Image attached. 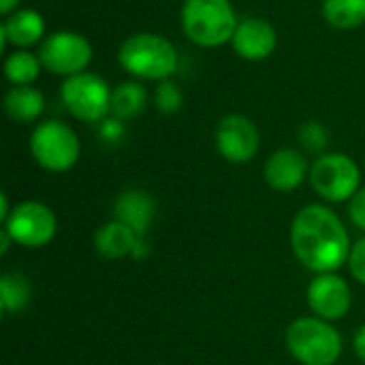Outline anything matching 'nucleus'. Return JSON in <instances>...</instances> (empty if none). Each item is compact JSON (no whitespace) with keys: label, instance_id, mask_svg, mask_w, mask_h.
Returning a JSON list of instances; mask_svg holds the SVG:
<instances>
[{"label":"nucleus","instance_id":"obj_1","mask_svg":"<svg viewBox=\"0 0 365 365\" xmlns=\"http://www.w3.org/2000/svg\"><path fill=\"white\" fill-rule=\"evenodd\" d=\"M289 237L297 261L314 276L338 272L349 263L351 235L340 216L323 203L304 205L293 216Z\"/></svg>","mask_w":365,"mask_h":365},{"label":"nucleus","instance_id":"obj_2","mask_svg":"<svg viewBox=\"0 0 365 365\" xmlns=\"http://www.w3.org/2000/svg\"><path fill=\"white\" fill-rule=\"evenodd\" d=\"M291 357L302 365H336L342 357V336L334 323L314 314L295 319L284 334Z\"/></svg>","mask_w":365,"mask_h":365},{"label":"nucleus","instance_id":"obj_3","mask_svg":"<svg viewBox=\"0 0 365 365\" xmlns=\"http://www.w3.org/2000/svg\"><path fill=\"white\" fill-rule=\"evenodd\" d=\"M231 0H184L182 30L199 47H220L237 30Z\"/></svg>","mask_w":365,"mask_h":365},{"label":"nucleus","instance_id":"obj_4","mask_svg":"<svg viewBox=\"0 0 365 365\" xmlns=\"http://www.w3.org/2000/svg\"><path fill=\"white\" fill-rule=\"evenodd\" d=\"M118 60L124 71L139 79L165 81L178 68V49L160 34L137 32L120 45Z\"/></svg>","mask_w":365,"mask_h":365},{"label":"nucleus","instance_id":"obj_5","mask_svg":"<svg viewBox=\"0 0 365 365\" xmlns=\"http://www.w3.org/2000/svg\"><path fill=\"white\" fill-rule=\"evenodd\" d=\"M30 154L41 169L49 173H64L79 160V137L66 122L45 120L30 137Z\"/></svg>","mask_w":365,"mask_h":365},{"label":"nucleus","instance_id":"obj_6","mask_svg":"<svg viewBox=\"0 0 365 365\" xmlns=\"http://www.w3.org/2000/svg\"><path fill=\"white\" fill-rule=\"evenodd\" d=\"M310 184L323 201L349 203L361 188V169L346 154H321L310 167Z\"/></svg>","mask_w":365,"mask_h":365},{"label":"nucleus","instance_id":"obj_7","mask_svg":"<svg viewBox=\"0 0 365 365\" xmlns=\"http://www.w3.org/2000/svg\"><path fill=\"white\" fill-rule=\"evenodd\" d=\"M2 229L11 235L15 246L36 250L53 242L58 233V218L53 210L41 201H21L11 210Z\"/></svg>","mask_w":365,"mask_h":365},{"label":"nucleus","instance_id":"obj_8","mask_svg":"<svg viewBox=\"0 0 365 365\" xmlns=\"http://www.w3.org/2000/svg\"><path fill=\"white\" fill-rule=\"evenodd\" d=\"M111 92L103 77L88 71L66 77L60 88L68 113L83 122H103L107 113H111Z\"/></svg>","mask_w":365,"mask_h":365},{"label":"nucleus","instance_id":"obj_9","mask_svg":"<svg viewBox=\"0 0 365 365\" xmlns=\"http://www.w3.org/2000/svg\"><path fill=\"white\" fill-rule=\"evenodd\" d=\"M43 68L56 75H79L86 73V66L92 60V45L86 36L71 30L53 32L38 49Z\"/></svg>","mask_w":365,"mask_h":365},{"label":"nucleus","instance_id":"obj_10","mask_svg":"<svg viewBox=\"0 0 365 365\" xmlns=\"http://www.w3.org/2000/svg\"><path fill=\"white\" fill-rule=\"evenodd\" d=\"M306 304L314 317L336 323L351 312L353 306L351 284L338 272L317 274L306 289Z\"/></svg>","mask_w":365,"mask_h":365},{"label":"nucleus","instance_id":"obj_11","mask_svg":"<svg viewBox=\"0 0 365 365\" xmlns=\"http://www.w3.org/2000/svg\"><path fill=\"white\" fill-rule=\"evenodd\" d=\"M261 145V137L252 120L242 113L225 115L216 126V150L218 154L235 165L250 163Z\"/></svg>","mask_w":365,"mask_h":365},{"label":"nucleus","instance_id":"obj_12","mask_svg":"<svg viewBox=\"0 0 365 365\" xmlns=\"http://www.w3.org/2000/svg\"><path fill=\"white\" fill-rule=\"evenodd\" d=\"M263 178L269 188L278 192H291L297 190L306 182V178H310V167L299 150L280 148L267 158L263 167Z\"/></svg>","mask_w":365,"mask_h":365},{"label":"nucleus","instance_id":"obj_13","mask_svg":"<svg viewBox=\"0 0 365 365\" xmlns=\"http://www.w3.org/2000/svg\"><path fill=\"white\" fill-rule=\"evenodd\" d=\"M276 28L261 17H246L237 24L231 38L237 56L246 60H263L276 49Z\"/></svg>","mask_w":365,"mask_h":365},{"label":"nucleus","instance_id":"obj_14","mask_svg":"<svg viewBox=\"0 0 365 365\" xmlns=\"http://www.w3.org/2000/svg\"><path fill=\"white\" fill-rule=\"evenodd\" d=\"M156 216V201L141 188H128L118 195L113 203V220L130 227L137 235L145 237Z\"/></svg>","mask_w":365,"mask_h":365},{"label":"nucleus","instance_id":"obj_15","mask_svg":"<svg viewBox=\"0 0 365 365\" xmlns=\"http://www.w3.org/2000/svg\"><path fill=\"white\" fill-rule=\"evenodd\" d=\"M45 34V19L34 9L13 11L0 26L2 45L11 43L15 47H30Z\"/></svg>","mask_w":365,"mask_h":365},{"label":"nucleus","instance_id":"obj_16","mask_svg":"<svg viewBox=\"0 0 365 365\" xmlns=\"http://www.w3.org/2000/svg\"><path fill=\"white\" fill-rule=\"evenodd\" d=\"M139 237L141 235H137L130 227L122 225L120 220H111L94 233V250L107 261L126 259L133 257Z\"/></svg>","mask_w":365,"mask_h":365},{"label":"nucleus","instance_id":"obj_17","mask_svg":"<svg viewBox=\"0 0 365 365\" xmlns=\"http://www.w3.org/2000/svg\"><path fill=\"white\" fill-rule=\"evenodd\" d=\"M4 111L13 122H34L45 111V96L32 86H13L4 96Z\"/></svg>","mask_w":365,"mask_h":365},{"label":"nucleus","instance_id":"obj_18","mask_svg":"<svg viewBox=\"0 0 365 365\" xmlns=\"http://www.w3.org/2000/svg\"><path fill=\"white\" fill-rule=\"evenodd\" d=\"M32 299V284L19 272H6L0 276V310L4 317L19 314Z\"/></svg>","mask_w":365,"mask_h":365},{"label":"nucleus","instance_id":"obj_19","mask_svg":"<svg viewBox=\"0 0 365 365\" xmlns=\"http://www.w3.org/2000/svg\"><path fill=\"white\" fill-rule=\"evenodd\" d=\"M148 105V92L137 81H124L111 92V115L126 122L143 113Z\"/></svg>","mask_w":365,"mask_h":365},{"label":"nucleus","instance_id":"obj_20","mask_svg":"<svg viewBox=\"0 0 365 365\" xmlns=\"http://www.w3.org/2000/svg\"><path fill=\"white\" fill-rule=\"evenodd\" d=\"M325 19L338 30H351L365 21V0H323Z\"/></svg>","mask_w":365,"mask_h":365},{"label":"nucleus","instance_id":"obj_21","mask_svg":"<svg viewBox=\"0 0 365 365\" xmlns=\"http://www.w3.org/2000/svg\"><path fill=\"white\" fill-rule=\"evenodd\" d=\"M41 68H43L41 58L34 56L32 51H26V49H17L4 60V75L15 86L32 83L38 77Z\"/></svg>","mask_w":365,"mask_h":365},{"label":"nucleus","instance_id":"obj_22","mask_svg":"<svg viewBox=\"0 0 365 365\" xmlns=\"http://www.w3.org/2000/svg\"><path fill=\"white\" fill-rule=\"evenodd\" d=\"M154 101H156V107H158L163 113L171 115V113H178V111L182 109V105H184V94H182V90H180L178 83L165 79V81L158 83L156 94H154Z\"/></svg>","mask_w":365,"mask_h":365},{"label":"nucleus","instance_id":"obj_23","mask_svg":"<svg viewBox=\"0 0 365 365\" xmlns=\"http://www.w3.org/2000/svg\"><path fill=\"white\" fill-rule=\"evenodd\" d=\"M299 143L304 145V150L319 154L327 145V130L319 122H306L299 130Z\"/></svg>","mask_w":365,"mask_h":365},{"label":"nucleus","instance_id":"obj_24","mask_svg":"<svg viewBox=\"0 0 365 365\" xmlns=\"http://www.w3.org/2000/svg\"><path fill=\"white\" fill-rule=\"evenodd\" d=\"M349 272L351 276L365 287V235L359 237L357 242H353L351 246V255H349Z\"/></svg>","mask_w":365,"mask_h":365},{"label":"nucleus","instance_id":"obj_25","mask_svg":"<svg viewBox=\"0 0 365 365\" xmlns=\"http://www.w3.org/2000/svg\"><path fill=\"white\" fill-rule=\"evenodd\" d=\"M349 218L365 235V186L359 188V192L349 201Z\"/></svg>","mask_w":365,"mask_h":365},{"label":"nucleus","instance_id":"obj_26","mask_svg":"<svg viewBox=\"0 0 365 365\" xmlns=\"http://www.w3.org/2000/svg\"><path fill=\"white\" fill-rule=\"evenodd\" d=\"M124 128H122V120L118 118H111V120H103V126H101V135L103 139L107 141H118L122 137Z\"/></svg>","mask_w":365,"mask_h":365},{"label":"nucleus","instance_id":"obj_27","mask_svg":"<svg viewBox=\"0 0 365 365\" xmlns=\"http://www.w3.org/2000/svg\"><path fill=\"white\" fill-rule=\"evenodd\" d=\"M353 351L359 357V361L365 364V325H361L353 336Z\"/></svg>","mask_w":365,"mask_h":365},{"label":"nucleus","instance_id":"obj_28","mask_svg":"<svg viewBox=\"0 0 365 365\" xmlns=\"http://www.w3.org/2000/svg\"><path fill=\"white\" fill-rule=\"evenodd\" d=\"M148 252H150V248H148L145 237H139V240H137V246H135V252H133V259L141 261V259H145V257H148Z\"/></svg>","mask_w":365,"mask_h":365},{"label":"nucleus","instance_id":"obj_29","mask_svg":"<svg viewBox=\"0 0 365 365\" xmlns=\"http://www.w3.org/2000/svg\"><path fill=\"white\" fill-rule=\"evenodd\" d=\"M11 205H9V197H6V192H2L0 195V222H4L6 218H9V214H11Z\"/></svg>","mask_w":365,"mask_h":365},{"label":"nucleus","instance_id":"obj_30","mask_svg":"<svg viewBox=\"0 0 365 365\" xmlns=\"http://www.w3.org/2000/svg\"><path fill=\"white\" fill-rule=\"evenodd\" d=\"M11 244H15L13 240H11V235L4 231V229H0V255L4 257L6 252H9V248H11Z\"/></svg>","mask_w":365,"mask_h":365},{"label":"nucleus","instance_id":"obj_31","mask_svg":"<svg viewBox=\"0 0 365 365\" xmlns=\"http://www.w3.org/2000/svg\"><path fill=\"white\" fill-rule=\"evenodd\" d=\"M17 4H19V0H0V13L2 15H11Z\"/></svg>","mask_w":365,"mask_h":365}]
</instances>
